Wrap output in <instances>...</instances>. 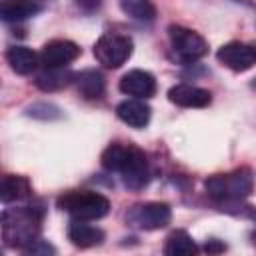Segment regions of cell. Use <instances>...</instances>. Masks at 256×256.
Returning <instances> with one entry per match:
<instances>
[{"mask_svg": "<svg viewBox=\"0 0 256 256\" xmlns=\"http://www.w3.org/2000/svg\"><path fill=\"white\" fill-rule=\"evenodd\" d=\"M40 12L36 0H0V16L4 22H20Z\"/></svg>", "mask_w": 256, "mask_h": 256, "instance_id": "5bb4252c", "label": "cell"}, {"mask_svg": "<svg viewBox=\"0 0 256 256\" xmlns=\"http://www.w3.org/2000/svg\"><path fill=\"white\" fill-rule=\"evenodd\" d=\"M128 222L140 230H158L170 224L172 210L164 202H146L138 204L128 212Z\"/></svg>", "mask_w": 256, "mask_h": 256, "instance_id": "8992f818", "label": "cell"}, {"mask_svg": "<svg viewBox=\"0 0 256 256\" xmlns=\"http://www.w3.org/2000/svg\"><path fill=\"white\" fill-rule=\"evenodd\" d=\"M68 238L78 248H92L104 240V232L92 224H86V220L72 218V222L68 226Z\"/></svg>", "mask_w": 256, "mask_h": 256, "instance_id": "4fadbf2b", "label": "cell"}, {"mask_svg": "<svg viewBox=\"0 0 256 256\" xmlns=\"http://www.w3.org/2000/svg\"><path fill=\"white\" fill-rule=\"evenodd\" d=\"M120 6L124 14H128L134 20H142V22H150L156 14L150 0H120Z\"/></svg>", "mask_w": 256, "mask_h": 256, "instance_id": "ffe728a7", "label": "cell"}, {"mask_svg": "<svg viewBox=\"0 0 256 256\" xmlns=\"http://www.w3.org/2000/svg\"><path fill=\"white\" fill-rule=\"evenodd\" d=\"M78 56H80V48L72 40H52L44 44L40 52V64L44 68H62L74 62Z\"/></svg>", "mask_w": 256, "mask_h": 256, "instance_id": "ba28073f", "label": "cell"}, {"mask_svg": "<svg viewBox=\"0 0 256 256\" xmlns=\"http://www.w3.org/2000/svg\"><path fill=\"white\" fill-rule=\"evenodd\" d=\"M252 52H254V58H256V44L252 46Z\"/></svg>", "mask_w": 256, "mask_h": 256, "instance_id": "cb8c5ba5", "label": "cell"}, {"mask_svg": "<svg viewBox=\"0 0 256 256\" xmlns=\"http://www.w3.org/2000/svg\"><path fill=\"white\" fill-rule=\"evenodd\" d=\"M32 192L30 188V182L24 178V176H4L2 178V184H0V198L4 204H10V202H18V200H24L28 198Z\"/></svg>", "mask_w": 256, "mask_h": 256, "instance_id": "e0dca14e", "label": "cell"}, {"mask_svg": "<svg viewBox=\"0 0 256 256\" xmlns=\"http://www.w3.org/2000/svg\"><path fill=\"white\" fill-rule=\"evenodd\" d=\"M58 206L76 220H100L108 214L110 202L106 196L92 190H72L58 198Z\"/></svg>", "mask_w": 256, "mask_h": 256, "instance_id": "3957f363", "label": "cell"}, {"mask_svg": "<svg viewBox=\"0 0 256 256\" xmlns=\"http://www.w3.org/2000/svg\"><path fill=\"white\" fill-rule=\"evenodd\" d=\"M6 60L16 74H32L40 64V54L26 46H12L6 52Z\"/></svg>", "mask_w": 256, "mask_h": 256, "instance_id": "9a60e30c", "label": "cell"}, {"mask_svg": "<svg viewBox=\"0 0 256 256\" xmlns=\"http://www.w3.org/2000/svg\"><path fill=\"white\" fill-rule=\"evenodd\" d=\"M216 56H218V60L226 68H230L234 72H246L248 68H252V64H256L252 46H246L242 42H228V44H224L218 50Z\"/></svg>", "mask_w": 256, "mask_h": 256, "instance_id": "30bf717a", "label": "cell"}, {"mask_svg": "<svg viewBox=\"0 0 256 256\" xmlns=\"http://www.w3.org/2000/svg\"><path fill=\"white\" fill-rule=\"evenodd\" d=\"M168 34H170V44H172L176 56L182 62H186V64L200 60L208 52V42L198 32H194L190 28L170 26L168 28Z\"/></svg>", "mask_w": 256, "mask_h": 256, "instance_id": "5b68a950", "label": "cell"}, {"mask_svg": "<svg viewBox=\"0 0 256 256\" xmlns=\"http://www.w3.org/2000/svg\"><path fill=\"white\" fill-rule=\"evenodd\" d=\"M206 250H208V252H218V250H224V246H222V244H216V242L212 240L210 244H206Z\"/></svg>", "mask_w": 256, "mask_h": 256, "instance_id": "603a6c76", "label": "cell"}, {"mask_svg": "<svg viewBox=\"0 0 256 256\" xmlns=\"http://www.w3.org/2000/svg\"><path fill=\"white\" fill-rule=\"evenodd\" d=\"M206 192L220 202H236L252 192L254 176L250 168H238L228 174H214L206 182Z\"/></svg>", "mask_w": 256, "mask_h": 256, "instance_id": "7a4b0ae2", "label": "cell"}, {"mask_svg": "<svg viewBox=\"0 0 256 256\" xmlns=\"http://www.w3.org/2000/svg\"><path fill=\"white\" fill-rule=\"evenodd\" d=\"M118 88L126 96L146 100V98L154 96V92H156V80L146 70H130V72H126L120 78Z\"/></svg>", "mask_w": 256, "mask_h": 256, "instance_id": "9c48e42d", "label": "cell"}, {"mask_svg": "<svg viewBox=\"0 0 256 256\" xmlns=\"http://www.w3.org/2000/svg\"><path fill=\"white\" fill-rule=\"evenodd\" d=\"M118 174L122 176V182H124L126 188H130V190L144 188L148 184V178H150V168H148L146 154L136 146H128L126 158H124L122 168H120Z\"/></svg>", "mask_w": 256, "mask_h": 256, "instance_id": "52a82bcc", "label": "cell"}, {"mask_svg": "<svg viewBox=\"0 0 256 256\" xmlns=\"http://www.w3.org/2000/svg\"><path fill=\"white\" fill-rule=\"evenodd\" d=\"M126 150H128V146L110 144V146L102 152V166H104L108 172H120L122 162H124V158H126Z\"/></svg>", "mask_w": 256, "mask_h": 256, "instance_id": "44dd1931", "label": "cell"}, {"mask_svg": "<svg viewBox=\"0 0 256 256\" xmlns=\"http://www.w3.org/2000/svg\"><path fill=\"white\" fill-rule=\"evenodd\" d=\"M150 106L140 98H128L116 108V116L132 128H144L150 122Z\"/></svg>", "mask_w": 256, "mask_h": 256, "instance_id": "7c38bea8", "label": "cell"}, {"mask_svg": "<svg viewBox=\"0 0 256 256\" xmlns=\"http://www.w3.org/2000/svg\"><path fill=\"white\" fill-rule=\"evenodd\" d=\"M94 56L106 68H120L132 56V40L118 32H106L94 44Z\"/></svg>", "mask_w": 256, "mask_h": 256, "instance_id": "277c9868", "label": "cell"}, {"mask_svg": "<svg viewBox=\"0 0 256 256\" xmlns=\"http://www.w3.org/2000/svg\"><path fill=\"white\" fill-rule=\"evenodd\" d=\"M168 100L182 108H204L210 104L212 96L204 88L192 84H176L168 90Z\"/></svg>", "mask_w": 256, "mask_h": 256, "instance_id": "8fae6325", "label": "cell"}, {"mask_svg": "<svg viewBox=\"0 0 256 256\" xmlns=\"http://www.w3.org/2000/svg\"><path fill=\"white\" fill-rule=\"evenodd\" d=\"M40 220L42 214L36 208L24 206L14 210H4L2 214V236L8 246L26 248L32 244L40 232Z\"/></svg>", "mask_w": 256, "mask_h": 256, "instance_id": "6da1fadb", "label": "cell"}, {"mask_svg": "<svg viewBox=\"0 0 256 256\" xmlns=\"http://www.w3.org/2000/svg\"><path fill=\"white\" fill-rule=\"evenodd\" d=\"M76 86L86 100L100 98L104 92V76L98 70H84L76 74Z\"/></svg>", "mask_w": 256, "mask_h": 256, "instance_id": "ac0fdd59", "label": "cell"}, {"mask_svg": "<svg viewBox=\"0 0 256 256\" xmlns=\"http://www.w3.org/2000/svg\"><path fill=\"white\" fill-rule=\"evenodd\" d=\"M74 78L76 76L66 66H62V68H44L40 74H36V80L34 82L44 92H56V90L68 86Z\"/></svg>", "mask_w": 256, "mask_h": 256, "instance_id": "2e32d148", "label": "cell"}, {"mask_svg": "<svg viewBox=\"0 0 256 256\" xmlns=\"http://www.w3.org/2000/svg\"><path fill=\"white\" fill-rule=\"evenodd\" d=\"M196 252H198V246L184 230H176L166 238V246H164L166 256H192Z\"/></svg>", "mask_w": 256, "mask_h": 256, "instance_id": "d6986e66", "label": "cell"}, {"mask_svg": "<svg viewBox=\"0 0 256 256\" xmlns=\"http://www.w3.org/2000/svg\"><path fill=\"white\" fill-rule=\"evenodd\" d=\"M24 252H26V254H54V248H52L50 244L42 242V240H34L32 244H28V246L24 248Z\"/></svg>", "mask_w": 256, "mask_h": 256, "instance_id": "7402d4cb", "label": "cell"}]
</instances>
